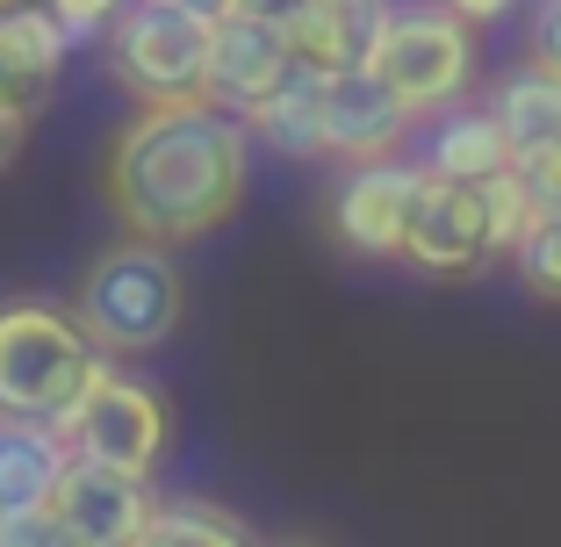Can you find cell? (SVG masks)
Masks as SVG:
<instances>
[{"mask_svg":"<svg viewBox=\"0 0 561 547\" xmlns=\"http://www.w3.org/2000/svg\"><path fill=\"white\" fill-rule=\"evenodd\" d=\"M252 173V130L216 94L145 101L108 145V209L137 238L187 246L231 224Z\"/></svg>","mask_w":561,"mask_h":547,"instance_id":"obj_1","label":"cell"},{"mask_svg":"<svg viewBox=\"0 0 561 547\" xmlns=\"http://www.w3.org/2000/svg\"><path fill=\"white\" fill-rule=\"evenodd\" d=\"M181 310H187V282H181V266H173V252L159 238H137V231H130V246H108L87 266L80 303H72L80 332L108 361L165 346V339L181 332Z\"/></svg>","mask_w":561,"mask_h":547,"instance_id":"obj_2","label":"cell"},{"mask_svg":"<svg viewBox=\"0 0 561 547\" xmlns=\"http://www.w3.org/2000/svg\"><path fill=\"white\" fill-rule=\"evenodd\" d=\"M108 353L80 332V317L58 303H8L0 310V411L50 418L66 425L72 403L87 397V381Z\"/></svg>","mask_w":561,"mask_h":547,"instance_id":"obj_3","label":"cell"},{"mask_svg":"<svg viewBox=\"0 0 561 547\" xmlns=\"http://www.w3.org/2000/svg\"><path fill=\"white\" fill-rule=\"evenodd\" d=\"M209 36L216 15L195 0H123L108 22V72L137 101L209 94Z\"/></svg>","mask_w":561,"mask_h":547,"instance_id":"obj_4","label":"cell"},{"mask_svg":"<svg viewBox=\"0 0 561 547\" xmlns=\"http://www.w3.org/2000/svg\"><path fill=\"white\" fill-rule=\"evenodd\" d=\"M367 66L397 87L417 116L454 109L468 94V80H476V22H461L446 0L439 8H389Z\"/></svg>","mask_w":561,"mask_h":547,"instance_id":"obj_5","label":"cell"},{"mask_svg":"<svg viewBox=\"0 0 561 547\" xmlns=\"http://www.w3.org/2000/svg\"><path fill=\"white\" fill-rule=\"evenodd\" d=\"M66 440H72V454H87V461L151 476L159 454H165V403H159L151 381L116 375V367L101 361L94 381H87V397L72 403V418H66Z\"/></svg>","mask_w":561,"mask_h":547,"instance_id":"obj_6","label":"cell"},{"mask_svg":"<svg viewBox=\"0 0 561 547\" xmlns=\"http://www.w3.org/2000/svg\"><path fill=\"white\" fill-rule=\"evenodd\" d=\"M403 260L432 282H461L490 266V216H482V187L454 181V173H432L417 181L411 202V231H403Z\"/></svg>","mask_w":561,"mask_h":547,"instance_id":"obj_7","label":"cell"},{"mask_svg":"<svg viewBox=\"0 0 561 547\" xmlns=\"http://www.w3.org/2000/svg\"><path fill=\"white\" fill-rule=\"evenodd\" d=\"M425 181V159H353L346 187H339V209H331V231L353 260H403V231H411V202Z\"/></svg>","mask_w":561,"mask_h":547,"instance_id":"obj_8","label":"cell"},{"mask_svg":"<svg viewBox=\"0 0 561 547\" xmlns=\"http://www.w3.org/2000/svg\"><path fill=\"white\" fill-rule=\"evenodd\" d=\"M151 476H130V468H108V461H87L72 454L58 490H50V512L66 526L72 547H137L151 518Z\"/></svg>","mask_w":561,"mask_h":547,"instance_id":"obj_9","label":"cell"},{"mask_svg":"<svg viewBox=\"0 0 561 547\" xmlns=\"http://www.w3.org/2000/svg\"><path fill=\"white\" fill-rule=\"evenodd\" d=\"M417 109L381 80L375 66H339L324 72V145L331 159H381L411 137Z\"/></svg>","mask_w":561,"mask_h":547,"instance_id":"obj_10","label":"cell"},{"mask_svg":"<svg viewBox=\"0 0 561 547\" xmlns=\"http://www.w3.org/2000/svg\"><path fill=\"white\" fill-rule=\"evenodd\" d=\"M296 50L280 36L274 15H252V8H224L216 15V36H209V94L224 109H252L266 87L288 80Z\"/></svg>","mask_w":561,"mask_h":547,"instance_id":"obj_11","label":"cell"},{"mask_svg":"<svg viewBox=\"0 0 561 547\" xmlns=\"http://www.w3.org/2000/svg\"><path fill=\"white\" fill-rule=\"evenodd\" d=\"M381 22H389V0H296L280 15V36L296 50V66L339 72V66H367Z\"/></svg>","mask_w":561,"mask_h":547,"instance_id":"obj_12","label":"cell"},{"mask_svg":"<svg viewBox=\"0 0 561 547\" xmlns=\"http://www.w3.org/2000/svg\"><path fill=\"white\" fill-rule=\"evenodd\" d=\"M66 44L72 36L58 30V15H50L44 0H30V8H0V101L22 109V116H36V109L50 101V87H58Z\"/></svg>","mask_w":561,"mask_h":547,"instance_id":"obj_13","label":"cell"},{"mask_svg":"<svg viewBox=\"0 0 561 547\" xmlns=\"http://www.w3.org/2000/svg\"><path fill=\"white\" fill-rule=\"evenodd\" d=\"M245 116V130L260 137L266 151H280V159H331L324 145V72L317 66H288V80L266 87L252 109H238Z\"/></svg>","mask_w":561,"mask_h":547,"instance_id":"obj_14","label":"cell"},{"mask_svg":"<svg viewBox=\"0 0 561 547\" xmlns=\"http://www.w3.org/2000/svg\"><path fill=\"white\" fill-rule=\"evenodd\" d=\"M66 461H72L66 425H50V418H22V411H0V512L50 504V490H58Z\"/></svg>","mask_w":561,"mask_h":547,"instance_id":"obj_15","label":"cell"},{"mask_svg":"<svg viewBox=\"0 0 561 547\" xmlns=\"http://www.w3.org/2000/svg\"><path fill=\"white\" fill-rule=\"evenodd\" d=\"M490 116L512 137V159H526V151H540V145H561V72H547V66L526 58L518 72L496 80Z\"/></svg>","mask_w":561,"mask_h":547,"instance_id":"obj_16","label":"cell"},{"mask_svg":"<svg viewBox=\"0 0 561 547\" xmlns=\"http://www.w3.org/2000/svg\"><path fill=\"white\" fill-rule=\"evenodd\" d=\"M425 167L454 173V181H490L496 167H512V137H504V123L490 109H454V116L432 123Z\"/></svg>","mask_w":561,"mask_h":547,"instance_id":"obj_17","label":"cell"},{"mask_svg":"<svg viewBox=\"0 0 561 547\" xmlns=\"http://www.w3.org/2000/svg\"><path fill=\"white\" fill-rule=\"evenodd\" d=\"M252 526L209 498H151V518L137 547H245Z\"/></svg>","mask_w":561,"mask_h":547,"instance_id":"obj_18","label":"cell"},{"mask_svg":"<svg viewBox=\"0 0 561 547\" xmlns=\"http://www.w3.org/2000/svg\"><path fill=\"white\" fill-rule=\"evenodd\" d=\"M476 187H482V216H490V266H496V260H512L518 238L533 231L540 195H533V181L518 173V159H512V167H496L490 181H476Z\"/></svg>","mask_w":561,"mask_h":547,"instance_id":"obj_19","label":"cell"},{"mask_svg":"<svg viewBox=\"0 0 561 547\" xmlns=\"http://www.w3.org/2000/svg\"><path fill=\"white\" fill-rule=\"evenodd\" d=\"M512 274L526 282L533 303H561V209L533 216V231L518 238V252H512Z\"/></svg>","mask_w":561,"mask_h":547,"instance_id":"obj_20","label":"cell"},{"mask_svg":"<svg viewBox=\"0 0 561 547\" xmlns=\"http://www.w3.org/2000/svg\"><path fill=\"white\" fill-rule=\"evenodd\" d=\"M66 526L50 504H30V512H0V547H58Z\"/></svg>","mask_w":561,"mask_h":547,"instance_id":"obj_21","label":"cell"},{"mask_svg":"<svg viewBox=\"0 0 561 547\" xmlns=\"http://www.w3.org/2000/svg\"><path fill=\"white\" fill-rule=\"evenodd\" d=\"M44 8L58 15L66 36H108V22H116L123 0H44Z\"/></svg>","mask_w":561,"mask_h":547,"instance_id":"obj_22","label":"cell"},{"mask_svg":"<svg viewBox=\"0 0 561 547\" xmlns=\"http://www.w3.org/2000/svg\"><path fill=\"white\" fill-rule=\"evenodd\" d=\"M526 58L547 72H561V0H540L526 22Z\"/></svg>","mask_w":561,"mask_h":547,"instance_id":"obj_23","label":"cell"},{"mask_svg":"<svg viewBox=\"0 0 561 547\" xmlns=\"http://www.w3.org/2000/svg\"><path fill=\"white\" fill-rule=\"evenodd\" d=\"M518 173L533 181V195H540V209H561V145H540L518 159Z\"/></svg>","mask_w":561,"mask_h":547,"instance_id":"obj_24","label":"cell"},{"mask_svg":"<svg viewBox=\"0 0 561 547\" xmlns=\"http://www.w3.org/2000/svg\"><path fill=\"white\" fill-rule=\"evenodd\" d=\"M22 137H30V116L0 101V167H8V159H15V151H22Z\"/></svg>","mask_w":561,"mask_h":547,"instance_id":"obj_25","label":"cell"},{"mask_svg":"<svg viewBox=\"0 0 561 547\" xmlns=\"http://www.w3.org/2000/svg\"><path fill=\"white\" fill-rule=\"evenodd\" d=\"M446 8H454V15H461V22H476V30H482V22H496V15H512L518 0H446Z\"/></svg>","mask_w":561,"mask_h":547,"instance_id":"obj_26","label":"cell"},{"mask_svg":"<svg viewBox=\"0 0 561 547\" xmlns=\"http://www.w3.org/2000/svg\"><path fill=\"white\" fill-rule=\"evenodd\" d=\"M238 8H252V15H274V22H280L288 8H296V0H238Z\"/></svg>","mask_w":561,"mask_h":547,"instance_id":"obj_27","label":"cell"},{"mask_svg":"<svg viewBox=\"0 0 561 547\" xmlns=\"http://www.w3.org/2000/svg\"><path fill=\"white\" fill-rule=\"evenodd\" d=\"M195 8H209V15H224V8H238V0H195Z\"/></svg>","mask_w":561,"mask_h":547,"instance_id":"obj_28","label":"cell"},{"mask_svg":"<svg viewBox=\"0 0 561 547\" xmlns=\"http://www.w3.org/2000/svg\"><path fill=\"white\" fill-rule=\"evenodd\" d=\"M0 8H30V0H0Z\"/></svg>","mask_w":561,"mask_h":547,"instance_id":"obj_29","label":"cell"}]
</instances>
